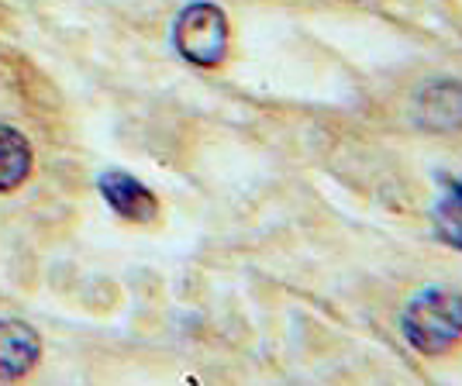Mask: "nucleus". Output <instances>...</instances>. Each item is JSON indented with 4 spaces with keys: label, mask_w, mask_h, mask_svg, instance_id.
I'll return each mask as SVG.
<instances>
[{
    "label": "nucleus",
    "mask_w": 462,
    "mask_h": 386,
    "mask_svg": "<svg viewBox=\"0 0 462 386\" xmlns=\"http://www.w3.org/2000/svg\"><path fill=\"white\" fill-rule=\"evenodd\" d=\"M97 190L104 197V204L132 225H152L159 217V197H155L138 176L125 173V170H107L97 179Z\"/></svg>",
    "instance_id": "4"
},
{
    "label": "nucleus",
    "mask_w": 462,
    "mask_h": 386,
    "mask_svg": "<svg viewBox=\"0 0 462 386\" xmlns=\"http://www.w3.org/2000/svg\"><path fill=\"white\" fill-rule=\"evenodd\" d=\"M35 170V149L18 128L0 124V193H14Z\"/></svg>",
    "instance_id": "6"
},
{
    "label": "nucleus",
    "mask_w": 462,
    "mask_h": 386,
    "mask_svg": "<svg viewBox=\"0 0 462 386\" xmlns=\"http://www.w3.org/2000/svg\"><path fill=\"white\" fill-rule=\"evenodd\" d=\"M42 338L28 321L4 317L0 321V380H21L39 366Z\"/></svg>",
    "instance_id": "5"
},
{
    "label": "nucleus",
    "mask_w": 462,
    "mask_h": 386,
    "mask_svg": "<svg viewBox=\"0 0 462 386\" xmlns=\"http://www.w3.org/2000/svg\"><path fill=\"white\" fill-rule=\"evenodd\" d=\"M401 335L418 355H445L462 345V290L424 287L401 310Z\"/></svg>",
    "instance_id": "1"
},
{
    "label": "nucleus",
    "mask_w": 462,
    "mask_h": 386,
    "mask_svg": "<svg viewBox=\"0 0 462 386\" xmlns=\"http://www.w3.org/2000/svg\"><path fill=\"white\" fill-rule=\"evenodd\" d=\"M173 52L197 69H217L231 49V24L214 0H190L170 28Z\"/></svg>",
    "instance_id": "2"
},
{
    "label": "nucleus",
    "mask_w": 462,
    "mask_h": 386,
    "mask_svg": "<svg viewBox=\"0 0 462 386\" xmlns=\"http://www.w3.org/2000/svg\"><path fill=\"white\" fill-rule=\"evenodd\" d=\"M431 232L448 249L462 252V183L442 179V193L431 207Z\"/></svg>",
    "instance_id": "7"
},
{
    "label": "nucleus",
    "mask_w": 462,
    "mask_h": 386,
    "mask_svg": "<svg viewBox=\"0 0 462 386\" xmlns=\"http://www.w3.org/2000/svg\"><path fill=\"white\" fill-rule=\"evenodd\" d=\"M411 124L428 135L462 132V79L435 77L411 96Z\"/></svg>",
    "instance_id": "3"
}]
</instances>
